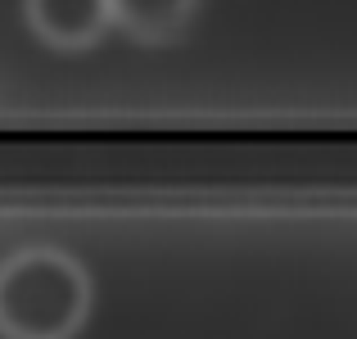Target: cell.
<instances>
[{"label": "cell", "instance_id": "6da1fadb", "mask_svg": "<svg viewBox=\"0 0 357 339\" xmlns=\"http://www.w3.org/2000/svg\"><path fill=\"white\" fill-rule=\"evenodd\" d=\"M23 32L59 59H82V54L105 45V0H18Z\"/></svg>", "mask_w": 357, "mask_h": 339}, {"label": "cell", "instance_id": "7a4b0ae2", "mask_svg": "<svg viewBox=\"0 0 357 339\" xmlns=\"http://www.w3.org/2000/svg\"><path fill=\"white\" fill-rule=\"evenodd\" d=\"M199 0H105V41L122 36L136 50H172L190 32Z\"/></svg>", "mask_w": 357, "mask_h": 339}, {"label": "cell", "instance_id": "3957f363", "mask_svg": "<svg viewBox=\"0 0 357 339\" xmlns=\"http://www.w3.org/2000/svg\"><path fill=\"white\" fill-rule=\"evenodd\" d=\"M0 339H18V335H0Z\"/></svg>", "mask_w": 357, "mask_h": 339}]
</instances>
